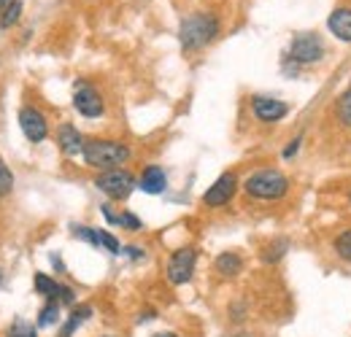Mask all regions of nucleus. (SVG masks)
<instances>
[{"mask_svg":"<svg viewBox=\"0 0 351 337\" xmlns=\"http://www.w3.org/2000/svg\"><path fill=\"white\" fill-rule=\"evenodd\" d=\"M243 189L249 197L254 200H281L287 192H289V178L276 168H263L254 170L246 181H243Z\"/></svg>","mask_w":351,"mask_h":337,"instance_id":"7ed1b4c3","label":"nucleus"},{"mask_svg":"<svg viewBox=\"0 0 351 337\" xmlns=\"http://www.w3.org/2000/svg\"><path fill=\"white\" fill-rule=\"evenodd\" d=\"M287 251H289V240H273V243L265 246L263 259L267 262V264H273V262H278Z\"/></svg>","mask_w":351,"mask_h":337,"instance_id":"412c9836","label":"nucleus"},{"mask_svg":"<svg viewBox=\"0 0 351 337\" xmlns=\"http://www.w3.org/2000/svg\"><path fill=\"white\" fill-rule=\"evenodd\" d=\"M5 337H38V327H33L25 319H14V324L8 327Z\"/></svg>","mask_w":351,"mask_h":337,"instance_id":"aec40b11","label":"nucleus"},{"mask_svg":"<svg viewBox=\"0 0 351 337\" xmlns=\"http://www.w3.org/2000/svg\"><path fill=\"white\" fill-rule=\"evenodd\" d=\"M219 36V19L208 11H195L181 19L178 25V41L184 51H197Z\"/></svg>","mask_w":351,"mask_h":337,"instance_id":"f257e3e1","label":"nucleus"},{"mask_svg":"<svg viewBox=\"0 0 351 337\" xmlns=\"http://www.w3.org/2000/svg\"><path fill=\"white\" fill-rule=\"evenodd\" d=\"M0 281H3V270H0Z\"/></svg>","mask_w":351,"mask_h":337,"instance_id":"7c9ffc66","label":"nucleus"},{"mask_svg":"<svg viewBox=\"0 0 351 337\" xmlns=\"http://www.w3.org/2000/svg\"><path fill=\"white\" fill-rule=\"evenodd\" d=\"M327 30L343 43H351V8H335L327 16Z\"/></svg>","mask_w":351,"mask_h":337,"instance_id":"ddd939ff","label":"nucleus"},{"mask_svg":"<svg viewBox=\"0 0 351 337\" xmlns=\"http://www.w3.org/2000/svg\"><path fill=\"white\" fill-rule=\"evenodd\" d=\"M119 227H125V229H130V232H138L143 224H141V219H138L135 213L125 211V213H119Z\"/></svg>","mask_w":351,"mask_h":337,"instance_id":"a878e982","label":"nucleus"},{"mask_svg":"<svg viewBox=\"0 0 351 337\" xmlns=\"http://www.w3.org/2000/svg\"><path fill=\"white\" fill-rule=\"evenodd\" d=\"M235 189H238V175H235V173H221L219 178L206 189L203 203H206L208 208H221V205H227V203L232 200Z\"/></svg>","mask_w":351,"mask_h":337,"instance_id":"6e6552de","label":"nucleus"},{"mask_svg":"<svg viewBox=\"0 0 351 337\" xmlns=\"http://www.w3.org/2000/svg\"><path fill=\"white\" fill-rule=\"evenodd\" d=\"M349 203H351V195H349Z\"/></svg>","mask_w":351,"mask_h":337,"instance_id":"473e14b6","label":"nucleus"},{"mask_svg":"<svg viewBox=\"0 0 351 337\" xmlns=\"http://www.w3.org/2000/svg\"><path fill=\"white\" fill-rule=\"evenodd\" d=\"M19 127H22V132H25V138L30 143H41V140H46V135H49L46 116L38 108H33V105H25L19 111Z\"/></svg>","mask_w":351,"mask_h":337,"instance_id":"1a4fd4ad","label":"nucleus"},{"mask_svg":"<svg viewBox=\"0 0 351 337\" xmlns=\"http://www.w3.org/2000/svg\"><path fill=\"white\" fill-rule=\"evenodd\" d=\"M73 108H76L84 119H97V116H103L106 103H103V95L92 84L76 82V89H73Z\"/></svg>","mask_w":351,"mask_h":337,"instance_id":"0eeeda50","label":"nucleus"},{"mask_svg":"<svg viewBox=\"0 0 351 337\" xmlns=\"http://www.w3.org/2000/svg\"><path fill=\"white\" fill-rule=\"evenodd\" d=\"M57 321H60V302L49 299L44 308H41V313H38V329H49Z\"/></svg>","mask_w":351,"mask_h":337,"instance_id":"f3484780","label":"nucleus"},{"mask_svg":"<svg viewBox=\"0 0 351 337\" xmlns=\"http://www.w3.org/2000/svg\"><path fill=\"white\" fill-rule=\"evenodd\" d=\"M214 270L219 273L221 278H235L243 270V259H241V253L235 251H221L217 256V262H214Z\"/></svg>","mask_w":351,"mask_h":337,"instance_id":"4468645a","label":"nucleus"},{"mask_svg":"<svg viewBox=\"0 0 351 337\" xmlns=\"http://www.w3.org/2000/svg\"><path fill=\"white\" fill-rule=\"evenodd\" d=\"M84 140L87 138L73 125H60V129H57V143H60V151L65 157H79L84 151Z\"/></svg>","mask_w":351,"mask_h":337,"instance_id":"9b49d317","label":"nucleus"},{"mask_svg":"<svg viewBox=\"0 0 351 337\" xmlns=\"http://www.w3.org/2000/svg\"><path fill=\"white\" fill-rule=\"evenodd\" d=\"M14 189V173L8 170V165L0 160V197H5Z\"/></svg>","mask_w":351,"mask_h":337,"instance_id":"b1692460","label":"nucleus"},{"mask_svg":"<svg viewBox=\"0 0 351 337\" xmlns=\"http://www.w3.org/2000/svg\"><path fill=\"white\" fill-rule=\"evenodd\" d=\"M138 189L146 192V195H162L168 189V173L160 168V165L143 168L141 178H138Z\"/></svg>","mask_w":351,"mask_h":337,"instance_id":"f8f14e48","label":"nucleus"},{"mask_svg":"<svg viewBox=\"0 0 351 337\" xmlns=\"http://www.w3.org/2000/svg\"><path fill=\"white\" fill-rule=\"evenodd\" d=\"M89 316H92V308L89 305H79V308H73L71 310V316H68V321H65V327L60 329V337H71L84 321H87Z\"/></svg>","mask_w":351,"mask_h":337,"instance_id":"2eb2a0df","label":"nucleus"},{"mask_svg":"<svg viewBox=\"0 0 351 337\" xmlns=\"http://www.w3.org/2000/svg\"><path fill=\"white\" fill-rule=\"evenodd\" d=\"M287 57L298 65H313L324 57V41L316 33H300V36L292 38Z\"/></svg>","mask_w":351,"mask_h":337,"instance_id":"39448f33","label":"nucleus"},{"mask_svg":"<svg viewBox=\"0 0 351 337\" xmlns=\"http://www.w3.org/2000/svg\"><path fill=\"white\" fill-rule=\"evenodd\" d=\"M195 264H197V251H195V249L186 246V249L173 251L171 259H168V267H165L168 281H171L173 286L189 284V281H192V273H195Z\"/></svg>","mask_w":351,"mask_h":337,"instance_id":"423d86ee","label":"nucleus"},{"mask_svg":"<svg viewBox=\"0 0 351 337\" xmlns=\"http://www.w3.org/2000/svg\"><path fill=\"white\" fill-rule=\"evenodd\" d=\"M252 114L257 116V122L265 125H273V122H281L287 114H289V105L284 100H276V97H254L252 100Z\"/></svg>","mask_w":351,"mask_h":337,"instance_id":"9d476101","label":"nucleus"},{"mask_svg":"<svg viewBox=\"0 0 351 337\" xmlns=\"http://www.w3.org/2000/svg\"><path fill=\"white\" fill-rule=\"evenodd\" d=\"M103 337H114V335H103Z\"/></svg>","mask_w":351,"mask_h":337,"instance_id":"2f4dec72","label":"nucleus"},{"mask_svg":"<svg viewBox=\"0 0 351 337\" xmlns=\"http://www.w3.org/2000/svg\"><path fill=\"white\" fill-rule=\"evenodd\" d=\"M95 186L106 197H111V200H128L132 195V189H138V181H135V175H132L130 170L111 168V170H103L95 178Z\"/></svg>","mask_w":351,"mask_h":337,"instance_id":"20e7f679","label":"nucleus"},{"mask_svg":"<svg viewBox=\"0 0 351 337\" xmlns=\"http://www.w3.org/2000/svg\"><path fill=\"white\" fill-rule=\"evenodd\" d=\"M60 286L62 284H57L54 278H49L46 273H36V292L38 295H44L46 299H54L57 302V297H60Z\"/></svg>","mask_w":351,"mask_h":337,"instance_id":"dca6fc26","label":"nucleus"},{"mask_svg":"<svg viewBox=\"0 0 351 337\" xmlns=\"http://www.w3.org/2000/svg\"><path fill=\"white\" fill-rule=\"evenodd\" d=\"M84 162L89 168L97 170H111V168H122L128 160L132 157V151L119 143V140H106V138H89L84 140V151H82Z\"/></svg>","mask_w":351,"mask_h":337,"instance_id":"f03ea898","label":"nucleus"},{"mask_svg":"<svg viewBox=\"0 0 351 337\" xmlns=\"http://www.w3.org/2000/svg\"><path fill=\"white\" fill-rule=\"evenodd\" d=\"M100 246L106 249V251H111V253H122V246H119V240L108 232V229H100Z\"/></svg>","mask_w":351,"mask_h":337,"instance_id":"393cba45","label":"nucleus"},{"mask_svg":"<svg viewBox=\"0 0 351 337\" xmlns=\"http://www.w3.org/2000/svg\"><path fill=\"white\" fill-rule=\"evenodd\" d=\"M71 232H73V238H79V240H84L89 246L100 249V229H92V227H84V224H73Z\"/></svg>","mask_w":351,"mask_h":337,"instance_id":"6ab92c4d","label":"nucleus"},{"mask_svg":"<svg viewBox=\"0 0 351 337\" xmlns=\"http://www.w3.org/2000/svg\"><path fill=\"white\" fill-rule=\"evenodd\" d=\"M332 249H335V253H338L343 262L351 264V229H343V232L332 240Z\"/></svg>","mask_w":351,"mask_h":337,"instance_id":"4be33fe9","label":"nucleus"},{"mask_svg":"<svg viewBox=\"0 0 351 337\" xmlns=\"http://www.w3.org/2000/svg\"><path fill=\"white\" fill-rule=\"evenodd\" d=\"M300 143H303V138H300V135H298V138H295V140H289V146H287V149H284V154H281V157H284V160H292V157H295V154H298V151H300Z\"/></svg>","mask_w":351,"mask_h":337,"instance_id":"bb28decb","label":"nucleus"},{"mask_svg":"<svg viewBox=\"0 0 351 337\" xmlns=\"http://www.w3.org/2000/svg\"><path fill=\"white\" fill-rule=\"evenodd\" d=\"M335 116H338L341 125L351 129V86L338 97V103H335Z\"/></svg>","mask_w":351,"mask_h":337,"instance_id":"a211bd4d","label":"nucleus"},{"mask_svg":"<svg viewBox=\"0 0 351 337\" xmlns=\"http://www.w3.org/2000/svg\"><path fill=\"white\" fill-rule=\"evenodd\" d=\"M19 14H22V0H11L8 8H3V16H0V27H14L19 22Z\"/></svg>","mask_w":351,"mask_h":337,"instance_id":"5701e85b","label":"nucleus"},{"mask_svg":"<svg viewBox=\"0 0 351 337\" xmlns=\"http://www.w3.org/2000/svg\"><path fill=\"white\" fill-rule=\"evenodd\" d=\"M8 5H11V0H0V11H3V8H8Z\"/></svg>","mask_w":351,"mask_h":337,"instance_id":"c85d7f7f","label":"nucleus"},{"mask_svg":"<svg viewBox=\"0 0 351 337\" xmlns=\"http://www.w3.org/2000/svg\"><path fill=\"white\" fill-rule=\"evenodd\" d=\"M154 337H178V335H173V332H160V335H154Z\"/></svg>","mask_w":351,"mask_h":337,"instance_id":"c756f323","label":"nucleus"},{"mask_svg":"<svg viewBox=\"0 0 351 337\" xmlns=\"http://www.w3.org/2000/svg\"><path fill=\"white\" fill-rule=\"evenodd\" d=\"M122 253H128L132 262H141V259H146V251H143V249H138V246H128V249H122Z\"/></svg>","mask_w":351,"mask_h":337,"instance_id":"cd10ccee","label":"nucleus"}]
</instances>
